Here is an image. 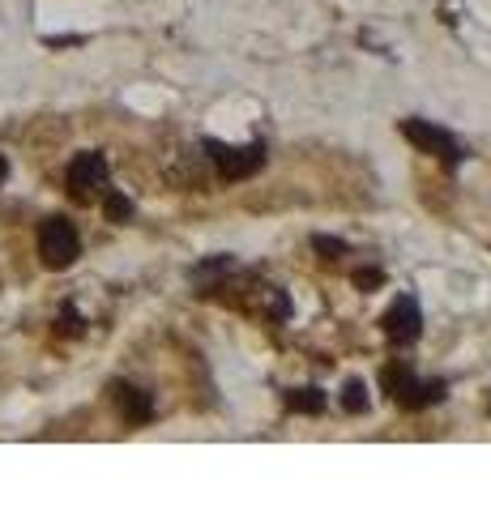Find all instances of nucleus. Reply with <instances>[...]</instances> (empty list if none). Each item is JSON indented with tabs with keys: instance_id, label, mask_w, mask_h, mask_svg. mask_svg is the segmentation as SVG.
<instances>
[{
	"instance_id": "nucleus-11",
	"label": "nucleus",
	"mask_w": 491,
	"mask_h": 512,
	"mask_svg": "<svg viewBox=\"0 0 491 512\" xmlns=\"http://www.w3.org/2000/svg\"><path fill=\"white\" fill-rule=\"evenodd\" d=\"M103 214L112 222H129L133 218V201L124 192H103Z\"/></svg>"
},
{
	"instance_id": "nucleus-1",
	"label": "nucleus",
	"mask_w": 491,
	"mask_h": 512,
	"mask_svg": "<svg viewBox=\"0 0 491 512\" xmlns=\"http://www.w3.org/2000/svg\"><path fill=\"white\" fill-rule=\"evenodd\" d=\"M380 380H385V393H389L398 406H406V410L436 406L440 397H445V389H449L445 380H419L406 363H389L385 372H380Z\"/></svg>"
},
{
	"instance_id": "nucleus-6",
	"label": "nucleus",
	"mask_w": 491,
	"mask_h": 512,
	"mask_svg": "<svg viewBox=\"0 0 491 512\" xmlns=\"http://www.w3.org/2000/svg\"><path fill=\"white\" fill-rule=\"evenodd\" d=\"M385 338L389 342H398V346H410V342H419V333H423V312H419V299L415 295H398L393 299V308L385 312Z\"/></svg>"
},
{
	"instance_id": "nucleus-2",
	"label": "nucleus",
	"mask_w": 491,
	"mask_h": 512,
	"mask_svg": "<svg viewBox=\"0 0 491 512\" xmlns=\"http://www.w3.org/2000/svg\"><path fill=\"white\" fill-rule=\"evenodd\" d=\"M39 256L47 269H69L77 256H82V235H77V227L69 218H43L39 222Z\"/></svg>"
},
{
	"instance_id": "nucleus-15",
	"label": "nucleus",
	"mask_w": 491,
	"mask_h": 512,
	"mask_svg": "<svg viewBox=\"0 0 491 512\" xmlns=\"http://www.w3.org/2000/svg\"><path fill=\"white\" fill-rule=\"evenodd\" d=\"M5 180H9V158L0 154V184H5Z\"/></svg>"
},
{
	"instance_id": "nucleus-7",
	"label": "nucleus",
	"mask_w": 491,
	"mask_h": 512,
	"mask_svg": "<svg viewBox=\"0 0 491 512\" xmlns=\"http://www.w3.org/2000/svg\"><path fill=\"white\" fill-rule=\"evenodd\" d=\"M112 402L124 414V423H133V427H146L154 419V397L146 389H137V384H129V380L112 384Z\"/></svg>"
},
{
	"instance_id": "nucleus-5",
	"label": "nucleus",
	"mask_w": 491,
	"mask_h": 512,
	"mask_svg": "<svg viewBox=\"0 0 491 512\" xmlns=\"http://www.w3.org/2000/svg\"><path fill=\"white\" fill-rule=\"evenodd\" d=\"M205 150H210V163L218 167L223 180H248V175H257L265 167V146L261 141H252V146H227V141H205Z\"/></svg>"
},
{
	"instance_id": "nucleus-8",
	"label": "nucleus",
	"mask_w": 491,
	"mask_h": 512,
	"mask_svg": "<svg viewBox=\"0 0 491 512\" xmlns=\"http://www.w3.org/2000/svg\"><path fill=\"white\" fill-rule=\"evenodd\" d=\"M235 269V261L231 256H210V261H201V265H193L188 269V278H193V286L201 295H214V291H223V278Z\"/></svg>"
},
{
	"instance_id": "nucleus-4",
	"label": "nucleus",
	"mask_w": 491,
	"mask_h": 512,
	"mask_svg": "<svg viewBox=\"0 0 491 512\" xmlns=\"http://www.w3.org/2000/svg\"><path fill=\"white\" fill-rule=\"evenodd\" d=\"M402 137H406L415 150H423V154H436L445 167H457V163H462V158H466L462 141H457L453 133H445V128H440V124H432V120H419V116L402 120Z\"/></svg>"
},
{
	"instance_id": "nucleus-16",
	"label": "nucleus",
	"mask_w": 491,
	"mask_h": 512,
	"mask_svg": "<svg viewBox=\"0 0 491 512\" xmlns=\"http://www.w3.org/2000/svg\"><path fill=\"white\" fill-rule=\"evenodd\" d=\"M487 410H491V406H487Z\"/></svg>"
},
{
	"instance_id": "nucleus-9",
	"label": "nucleus",
	"mask_w": 491,
	"mask_h": 512,
	"mask_svg": "<svg viewBox=\"0 0 491 512\" xmlns=\"http://www.w3.org/2000/svg\"><path fill=\"white\" fill-rule=\"evenodd\" d=\"M325 402H329V393L316 389V384H304V389H291L287 393V410H295V414H321Z\"/></svg>"
},
{
	"instance_id": "nucleus-3",
	"label": "nucleus",
	"mask_w": 491,
	"mask_h": 512,
	"mask_svg": "<svg viewBox=\"0 0 491 512\" xmlns=\"http://www.w3.org/2000/svg\"><path fill=\"white\" fill-rule=\"evenodd\" d=\"M65 188L77 205H90L107 192V158L99 150H82L65 171Z\"/></svg>"
},
{
	"instance_id": "nucleus-12",
	"label": "nucleus",
	"mask_w": 491,
	"mask_h": 512,
	"mask_svg": "<svg viewBox=\"0 0 491 512\" xmlns=\"http://www.w3.org/2000/svg\"><path fill=\"white\" fill-rule=\"evenodd\" d=\"M312 248L321 252V256H342L346 252V239H338V235H312Z\"/></svg>"
},
{
	"instance_id": "nucleus-10",
	"label": "nucleus",
	"mask_w": 491,
	"mask_h": 512,
	"mask_svg": "<svg viewBox=\"0 0 491 512\" xmlns=\"http://www.w3.org/2000/svg\"><path fill=\"white\" fill-rule=\"evenodd\" d=\"M368 406H372L368 384H363L359 376H351V380L342 384V410H346V414H368Z\"/></svg>"
},
{
	"instance_id": "nucleus-13",
	"label": "nucleus",
	"mask_w": 491,
	"mask_h": 512,
	"mask_svg": "<svg viewBox=\"0 0 491 512\" xmlns=\"http://www.w3.org/2000/svg\"><path fill=\"white\" fill-rule=\"evenodd\" d=\"M380 282H385V274H380V269H359V274H355V286H359V291H376Z\"/></svg>"
},
{
	"instance_id": "nucleus-14",
	"label": "nucleus",
	"mask_w": 491,
	"mask_h": 512,
	"mask_svg": "<svg viewBox=\"0 0 491 512\" xmlns=\"http://www.w3.org/2000/svg\"><path fill=\"white\" fill-rule=\"evenodd\" d=\"M60 333H69V338H73V333H82V316H77L73 308L60 312Z\"/></svg>"
}]
</instances>
